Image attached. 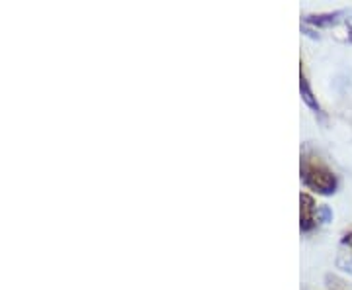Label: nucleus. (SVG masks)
Segmentation results:
<instances>
[{
	"mask_svg": "<svg viewBox=\"0 0 352 290\" xmlns=\"http://www.w3.org/2000/svg\"><path fill=\"white\" fill-rule=\"evenodd\" d=\"M300 173H302L303 185L311 192H317L321 196H331L337 192L339 187V177L337 173L329 167V163L319 157L317 153L303 152L302 163H300Z\"/></svg>",
	"mask_w": 352,
	"mask_h": 290,
	"instance_id": "obj_1",
	"label": "nucleus"
},
{
	"mask_svg": "<svg viewBox=\"0 0 352 290\" xmlns=\"http://www.w3.org/2000/svg\"><path fill=\"white\" fill-rule=\"evenodd\" d=\"M319 222H321L319 206L315 202L314 194L302 192V196H300V227H302V231H311Z\"/></svg>",
	"mask_w": 352,
	"mask_h": 290,
	"instance_id": "obj_2",
	"label": "nucleus"
},
{
	"mask_svg": "<svg viewBox=\"0 0 352 290\" xmlns=\"http://www.w3.org/2000/svg\"><path fill=\"white\" fill-rule=\"evenodd\" d=\"M300 76H302V83H300V89H302V96L305 104L309 106V108H314L317 112H321V106H319V102L315 99L314 90L309 87V79H307V71H305V65L302 61V67H300Z\"/></svg>",
	"mask_w": 352,
	"mask_h": 290,
	"instance_id": "obj_3",
	"label": "nucleus"
},
{
	"mask_svg": "<svg viewBox=\"0 0 352 290\" xmlns=\"http://www.w3.org/2000/svg\"><path fill=\"white\" fill-rule=\"evenodd\" d=\"M327 280H329V290H349L346 289V284H344V280H340V278L331 277V275H329Z\"/></svg>",
	"mask_w": 352,
	"mask_h": 290,
	"instance_id": "obj_4",
	"label": "nucleus"
},
{
	"mask_svg": "<svg viewBox=\"0 0 352 290\" xmlns=\"http://www.w3.org/2000/svg\"><path fill=\"white\" fill-rule=\"evenodd\" d=\"M340 243H342V245H346L349 249H352V229H351V231H346V234L342 236Z\"/></svg>",
	"mask_w": 352,
	"mask_h": 290,
	"instance_id": "obj_5",
	"label": "nucleus"
}]
</instances>
